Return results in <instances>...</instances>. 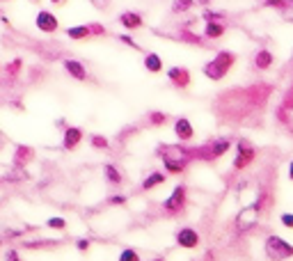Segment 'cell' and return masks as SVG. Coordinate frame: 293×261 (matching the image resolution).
Listing matches in <instances>:
<instances>
[{"mask_svg": "<svg viewBox=\"0 0 293 261\" xmlns=\"http://www.w3.org/2000/svg\"><path fill=\"white\" fill-rule=\"evenodd\" d=\"M23 67H25L23 58H14V60H10V62L3 67V74H5V78L16 80L21 74H23Z\"/></svg>", "mask_w": 293, "mask_h": 261, "instance_id": "22", "label": "cell"}, {"mask_svg": "<svg viewBox=\"0 0 293 261\" xmlns=\"http://www.w3.org/2000/svg\"><path fill=\"white\" fill-rule=\"evenodd\" d=\"M263 5H266V7H273V10L284 12V10H286V5H288V0H263Z\"/></svg>", "mask_w": 293, "mask_h": 261, "instance_id": "34", "label": "cell"}, {"mask_svg": "<svg viewBox=\"0 0 293 261\" xmlns=\"http://www.w3.org/2000/svg\"><path fill=\"white\" fill-rule=\"evenodd\" d=\"M193 7H195V0H172V3H169V12H172L174 16L186 14V12H190Z\"/></svg>", "mask_w": 293, "mask_h": 261, "instance_id": "25", "label": "cell"}, {"mask_svg": "<svg viewBox=\"0 0 293 261\" xmlns=\"http://www.w3.org/2000/svg\"><path fill=\"white\" fill-rule=\"evenodd\" d=\"M117 23H120L124 30H129V32H135V30L144 28V16L140 14L138 10H126L117 16Z\"/></svg>", "mask_w": 293, "mask_h": 261, "instance_id": "14", "label": "cell"}, {"mask_svg": "<svg viewBox=\"0 0 293 261\" xmlns=\"http://www.w3.org/2000/svg\"><path fill=\"white\" fill-rule=\"evenodd\" d=\"M117 39H120L124 46L133 48V50H142V48H140V44H138V41H135L133 37H131V32H122V35H117Z\"/></svg>", "mask_w": 293, "mask_h": 261, "instance_id": "32", "label": "cell"}, {"mask_svg": "<svg viewBox=\"0 0 293 261\" xmlns=\"http://www.w3.org/2000/svg\"><path fill=\"white\" fill-rule=\"evenodd\" d=\"M92 5L99 7V10H105V7L110 5V0H92Z\"/></svg>", "mask_w": 293, "mask_h": 261, "instance_id": "37", "label": "cell"}, {"mask_svg": "<svg viewBox=\"0 0 293 261\" xmlns=\"http://www.w3.org/2000/svg\"><path fill=\"white\" fill-rule=\"evenodd\" d=\"M288 179H291V181H293V161L288 163Z\"/></svg>", "mask_w": 293, "mask_h": 261, "instance_id": "39", "label": "cell"}, {"mask_svg": "<svg viewBox=\"0 0 293 261\" xmlns=\"http://www.w3.org/2000/svg\"><path fill=\"white\" fill-rule=\"evenodd\" d=\"M231 144H233L231 138H215L211 142L202 144V147H190V158L202 163H215L231 149Z\"/></svg>", "mask_w": 293, "mask_h": 261, "instance_id": "2", "label": "cell"}, {"mask_svg": "<svg viewBox=\"0 0 293 261\" xmlns=\"http://www.w3.org/2000/svg\"><path fill=\"white\" fill-rule=\"evenodd\" d=\"M279 222H282L286 229H293V213H282V216H279Z\"/></svg>", "mask_w": 293, "mask_h": 261, "instance_id": "36", "label": "cell"}, {"mask_svg": "<svg viewBox=\"0 0 293 261\" xmlns=\"http://www.w3.org/2000/svg\"><path fill=\"white\" fill-rule=\"evenodd\" d=\"M140 259H142V254H140L135 247H122L120 261H140Z\"/></svg>", "mask_w": 293, "mask_h": 261, "instance_id": "29", "label": "cell"}, {"mask_svg": "<svg viewBox=\"0 0 293 261\" xmlns=\"http://www.w3.org/2000/svg\"><path fill=\"white\" fill-rule=\"evenodd\" d=\"M181 39H184L186 44H195V46H202L204 41H206V39H204V35H195L193 30H188V28L181 30Z\"/></svg>", "mask_w": 293, "mask_h": 261, "instance_id": "27", "label": "cell"}, {"mask_svg": "<svg viewBox=\"0 0 293 261\" xmlns=\"http://www.w3.org/2000/svg\"><path fill=\"white\" fill-rule=\"evenodd\" d=\"M275 64V55H273V50H268V48H259L257 53H254V58H252V67L257 71H268L270 67Z\"/></svg>", "mask_w": 293, "mask_h": 261, "instance_id": "18", "label": "cell"}, {"mask_svg": "<svg viewBox=\"0 0 293 261\" xmlns=\"http://www.w3.org/2000/svg\"><path fill=\"white\" fill-rule=\"evenodd\" d=\"M142 67H144V71H147V74H163V71H165V62H163V58H160L156 50L144 53Z\"/></svg>", "mask_w": 293, "mask_h": 261, "instance_id": "17", "label": "cell"}, {"mask_svg": "<svg viewBox=\"0 0 293 261\" xmlns=\"http://www.w3.org/2000/svg\"><path fill=\"white\" fill-rule=\"evenodd\" d=\"M167 122H169V115L163 113V110H149V113H147V124L154 126V128L165 126Z\"/></svg>", "mask_w": 293, "mask_h": 261, "instance_id": "24", "label": "cell"}, {"mask_svg": "<svg viewBox=\"0 0 293 261\" xmlns=\"http://www.w3.org/2000/svg\"><path fill=\"white\" fill-rule=\"evenodd\" d=\"M14 165H19V168H25V165H30L32 158H35V149L28 147V144H19V147L14 149Z\"/></svg>", "mask_w": 293, "mask_h": 261, "instance_id": "20", "label": "cell"}, {"mask_svg": "<svg viewBox=\"0 0 293 261\" xmlns=\"http://www.w3.org/2000/svg\"><path fill=\"white\" fill-rule=\"evenodd\" d=\"M236 60H239V55L233 53V50H218V53L213 55V58L209 60V62L202 67V74L206 76L209 80H213V83H220L222 78H227V74L233 69V64H236Z\"/></svg>", "mask_w": 293, "mask_h": 261, "instance_id": "1", "label": "cell"}, {"mask_svg": "<svg viewBox=\"0 0 293 261\" xmlns=\"http://www.w3.org/2000/svg\"><path fill=\"white\" fill-rule=\"evenodd\" d=\"M160 208H163V213L169 218L181 216V213L188 208V186H186V183H177V186L172 188V192L163 199Z\"/></svg>", "mask_w": 293, "mask_h": 261, "instance_id": "3", "label": "cell"}, {"mask_svg": "<svg viewBox=\"0 0 293 261\" xmlns=\"http://www.w3.org/2000/svg\"><path fill=\"white\" fill-rule=\"evenodd\" d=\"M65 35L69 37L71 41H85V39H90V37H92V32H90V23L69 25V28L65 30Z\"/></svg>", "mask_w": 293, "mask_h": 261, "instance_id": "21", "label": "cell"}, {"mask_svg": "<svg viewBox=\"0 0 293 261\" xmlns=\"http://www.w3.org/2000/svg\"><path fill=\"white\" fill-rule=\"evenodd\" d=\"M160 163H163V170L169 174V177H179V174H184L190 165L188 161H177V158H160Z\"/></svg>", "mask_w": 293, "mask_h": 261, "instance_id": "19", "label": "cell"}, {"mask_svg": "<svg viewBox=\"0 0 293 261\" xmlns=\"http://www.w3.org/2000/svg\"><path fill=\"white\" fill-rule=\"evenodd\" d=\"M156 153H158V158H177V161L193 163V158H190V147H188V144H184V142L160 144V147L156 149Z\"/></svg>", "mask_w": 293, "mask_h": 261, "instance_id": "11", "label": "cell"}, {"mask_svg": "<svg viewBox=\"0 0 293 261\" xmlns=\"http://www.w3.org/2000/svg\"><path fill=\"white\" fill-rule=\"evenodd\" d=\"M202 35L206 41H218L227 35V23L224 21H204Z\"/></svg>", "mask_w": 293, "mask_h": 261, "instance_id": "15", "label": "cell"}, {"mask_svg": "<svg viewBox=\"0 0 293 261\" xmlns=\"http://www.w3.org/2000/svg\"><path fill=\"white\" fill-rule=\"evenodd\" d=\"M172 131H174V138L179 140V142H184V144H190L195 140V126H193V122H190L186 115H181V117L174 119Z\"/></svg>", "mask_w": 293, "mask_h": 261, "instance_id": "10", "label": "cell"}, {"mask_svg": "<svg viewBox=\"0 0 293 261\" xmlns=\"http://www.w3.org/2000/svg\"><path fill=\"white\" fill-rule=\"evenodd\" d=\"M87 142H90V147L94 149V151H110V138L103 133H90L87 135Z\"/></svg>", "mask_w": 293, "mask_h": 261, "instance_id": "23", "label": "cell"}, {"mask_svg": "<svg viewBox=\"0 0 293 261\" xmlns=\"http://www.w3.org/2000/svg\"><path fill=\"white\" fill-rule=\"evenodd\" d=\"M85 140V131L80 126H65V131H62V149L65 151H76V149L83 144Z\"/></svg>", "mask_w": 293, "mask_h": 261, "instance_id": "12", "label": "cell"}, {"mask_svg": "<svg viewBox=\"0 0 293 261\" xmlns=\"http://www.w3.org/2000/svg\"><path fill=\"white\" fill-rule=\"evenodd\" d=\"M254 161H257V147H254L248 138H239L236 140V156H233L231 168L236 170V172H243V170H248Z\"/></svg>", "mask_w": 293, "mask_h": 261, "instance_id": "4", "label": "cell"}, {"mask_svg": "<svg viewBox=\"0 0 293 261\" xmlns=\"http://www.w3.org/2000/svg\"><path fill=\"white\" fill-rule=\"evenodd\" d=\"M167 179H169V174L165 172V170H154V172H149L147 177L142 179V183H140V190H142V192H151V190H156V188L163 186Z\"/></svg>", "mask_w": 293, "mask_h": 261, "instance_id": "16", "label": "cell"}, {"mask_svg": "<svg viewBox=\"0 0 293 261\" xmlns=\"http://www.w3.org/2000/svg\"><path fill=\"white\" fill-rule=\"evenodd\" d=\"M62 69L69 78L78 80V83H87L90 80V69H87V64L78 58H65L62 60Z\"/></svg>", "mask_w": 293, "mask_h": 261, "instance_id": "9", "label": "cell"}, {"mask_svg": "<svg viewBox=\"0 0 293 261\" xmlns=\"http://www.w3.org/2000/svg\"><path fill=\"white\" fill-rule=\"evenodd\" d=\"M30 3H37V0H30Z\"/></svg>", "mask_w": 293, "mask_h": 261, "instance_id": "40", "label": "cell"}, {"mask_svg": "<svg viewBox=\"0 0 293 261\" xmlns=\"http://www.w3.org/2000/svg\"><path fill=\"white\" fill-rule=\"evenodd\" d=\"M105 204H108V206H126V204H129V195H124V192H114V195H108Z\"/></svg>", "mask_w": 293, "mask_h": 261, "instance_id": "28", "label": "cell"}, {"mask_svg": "<svg viewBox=\"0 0 293 261\" xmlns=\"http://www.w3.org/2000/svg\"><path fill=\"white\" fill-rule=\"evenodd\" d=\"M76 250H78L80 254H85V252H90V250H92V238H87V236L76 238Z\"/></svg>", "mask_w": 293, "mask_h": 261, "instance_id": "33", "label": "cell"}, {"mask_svg": "<svg viewBox=\"0 0 293 261\" xmlns=\"http://www.w3.org/2000/svg\"><path fill=\"white\" fill-rule=\"evenodd\" d=\"M48 3H50V5H55V7H60V5H65L67 0H48Z\"/></svg>", "mask_w": 293, "mask_h": 261, "instance_id": "38", "label": "cell"}, {"mask_svg": "<svg viewBox=\"0 0 293 261\" xmlns=\"http://www.w3.org/2000/svg\"><path fill=\"white\" fill-rule=\"evenodd\" d=\"M165 78L169 80V85L177 89H188L190 83H193V74H190L188 67L184 64H174V67H167L165 69Z\"/></svg>", "mask_w": 293, "mask_h": 261, "instance_id": "6", "label": "cell"}, {"mask_svg": "<svg viewBox=\"0 0 293 261\" xmlns=\"http://www.w3.org/2000/svg\"><path fill=\"white\" fill-rule=\"evenodd\" d=\"M35 28L39 30L41 35H55V32H60V19L50 10H37Z\"/></svg>", "mask_w": 293, "mask_h": 261, "instance_id": "7", "label": "cell"}, {"mask_svg": "<svg viewBox=\"0 0 293 261\" xmlns=\"http://www.w3.org/2000/svg\"><path fill=\"white\" fill-rule=\"evenodd\" d=\"M3 259H7V261H16V259H21V252L16 250V247H10V250L3 252Z\"/></svg>", "mask_w": 293, "mask_h": 261, "instance_id": "35", "label": "cell"}, {"mask_svg": "<svg viewBox=\"0 0 293 261\" xmlns=\"http://www.w3.org/2000/svg\"><path fill=\"white\" fill-rule=\"evenodd\" d=\"M90 32H92V37H108L110 35V30L105 28L101 21H92V23H90Z\"/></svg>", "mask_w": 293, "mask_h": 261, "instance_id": "31", "label": "cell"}, {"mask_svg": "<svg viewBox=\"0 0 293 261\" xmlns=\"http://www.w3.org/2000/svg\"><path fill=\"white\" fill-rule=\"evenodd\" d=\"M174 243L181 247V250H197L202 245V236L195 227H179L174 232Z\"/></svg>", "mask_w": 293, "mask_h": 261, "instance_id": "8", "label": "cell"}, {"mask_svg": "<svg viewBox=\"0 0 293 261\" xmlns=\"http://www.w3.org/2000/svg\"><path fill=\"white\" fill-rule=\"evenodd\" d=\"M263 250H266V256H270V259H291L293 256V245L286 243L284 238H279V236L266 238Z\"/></svg>", "mask_w": 293, "mask_h": 261, "instance_id": "5", "label": "cell"}, {"mask_svg": "<svg viewBox=\"0 0 293 261\" xmlns=\"http://www.w3.org/2000/svg\"><path fill=\"white\" fill-rule=\"evenodd\" d=\"M202 21H227V12L204 10V12H202Z\"/></svg>", "mask_w": 293, "mask_h": 261, "instance_id": "30", "label": "cell"}, {"mask_svg": "<svg viewBox=\"0 0 293 261\" xmlns=\"http://www.w3.org/2000/svg\"><path fill=\"white\" fill-rule=\"evenodd\" d=\"M46 227L53 229V232H65L67 227H69V222H67V218H62V216H50L48 220H46Z\"/></svg>", "mask_w": 293, "mask_h": 261, "instance_id": "26", "label": "cell"}, {"mask_svg": "<svg viewBox=\"0 0 293 261\" xmlns=\"http://www.w3.org/2000/svg\"><path fill=\"white\" fill-rule=\"evenodd\" d=\"M101 174H103V181L108 183L110 188H122L126 181L124 172L117 163H103V168H101Z\"/></svg>", "mask_w": 293, "mask_h": 261, "instance_id": "13", "label": "cell"}]
</instances>
